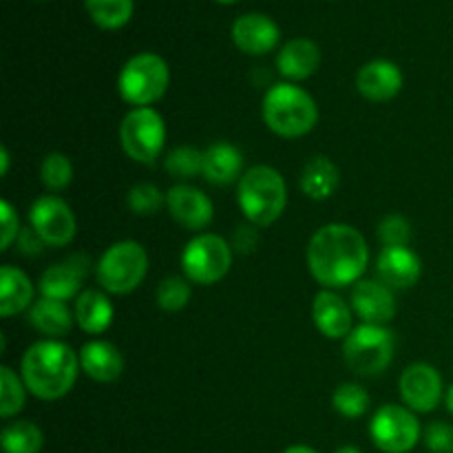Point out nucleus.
<instances>
[{"label":"nucleus","mask_w":453,"mask_h":453,"mask_svg":"<svg viewBox=\"0 0 453 453\" xmlns=\"http://www.w3.org/2000/svg\"><path fill=\"white\" fill-rule=\"evenodd\" d=\"M370 264V246L361 230L349 224H327L308 243L310 274L326 290L357 286Z\"/></svg>","instance_id":"f257e3e1"},{"label":"nucleus","mask_w":453,"mask_h":453,"mask_svg":"<svg viewBox=\"0 0 453 453\" xmlns=\"http://www.w3.org/2000/svg\"><path fill=\"white\" fill-rule=\"evenodd\" d=\"M80 370V354L56 339L29 345L20 363V376L27 389L40 401L65 398L73 389Z\"/></svg>","instance_id":"f03ea898"},{"label":"nucleus","mask_w":453,"mask_h":453,"mask_svg":"<svg viewBox=\"0 0 453 453\" xmlns=\"http://www.w3.org/2000/svg\"><path fill=\"white\" fill-rule=\"evenodd\" d=\"M264 122L274 135L296 140L317 127L319 106L305 88L295 82H279L270 87L261 104Z\"/></svg>","instance_id":"7ed1b4c3"},{"label":"nucleus","mask_w":453,"mask_h":453,"mask_svg":"<svg viewBox=\"0 0 453 453\" xmlns=\"http://www.w3.org/2000/svg\"><path fill=\"white\" fill-rule=\"evenodd\" d=\"M237 202L248 224L257 226V228H268L286 211V180L277 168L265 166V164L248 168L239 180Z\"/></svg>","instance_id":"20e7f679"},{"label":"nucleus","mask_w":453,"mask_h":453,"mask_svg":"<svg viewBox=\"0 0 453 453\" xmlns=\"http://www.w3.org/2000/svg\"><path fill=\"white\" fill-rule=\"evenodd\" d=\"M149 273V255L133 239L115 242L104 250L96 265V277L106 295H131Z\"/></svg>","instance_id":"39448f33"},{"label":"nucleus","mask_w":453,"mask_h":453,"mask_svg":"<svg viewBox=\"0 0 453 453\" xmlns=\"http://www.w3.org/2000/svg\"><path fill=\"white\" fill-rule=\"evenodd\" d=\"M168 84H171V71L166 60L149 51L137 53L127 60L118 75L119 97L133 109L153 106L155 102L162 100Z\"/></svg>","instance_id":"423d86ee"},{"label":"nucleus","mask_w":453,"mask_h":453,"mask_svg":"<svg viewBox=\"0 0 453 453\" xmlns=\"http://www.w3.org/2000/svg\"><path fill=\"white\" fill-rule=\"evenodd\" d=\"M345 365L358 376H380L394 358V334L385 326L361 323L343 341Z\"/></svg>","instance_id":"0eeeda50"},{"label":"nucleus","mask_w":453,"mask_h":453,"mask_svg":"<svg viewBox=\"0 0 453 453\" xmlns=\"http://www.w3.org/2000/svg\"><path fill=\"white\" fill-rule=\"evenodd\" d=\"M166 144V124L153 106L131 109L119 122V146L137 164L157 162Z\"/></svg>","instance_id":"6e6552de"},{"label":"nucleus","mask_w":453,"mask_h":453,"mask_svg":"<svg viewBox=\"0 0 453 453\" xmlns=\"http://www.w3.org/2000/svg\"><path fill=\"white\" fill-rule=\"evenodd\" d=\"M233 268V246L224 237L202 233L186 243L181 252L184 277L195 286H215Z\"/></svg>","instance_id":"1a4fd4ad"},{"label":"nucleus","mask_w":453,"mask_h":453,"mask_svg":"<svg viewBox=\"0 0 453 453\" xmlns=\"http://www.w3.org/2000/svg\"><path fill=\"white\" fill-rule=\"evenodd\" d=\"M370 436L383 453H410L423 438V427L405 405H383L372 416Z\"/></svg>","instance_id":"9d476101"},{"label":"nucleus","mask_w":453,"mask_h":453,"mask_svg":"<svg viewBox=\"0 0 453 453\" xmlns=\"http://www.w3.org/2000/svg\"><path fill=\"white\" fill-rule=\"evenodd\" d=\"M29 228L44 242V246L65 248L78 233L75 215L69 203L58 195H42L29 208Z\"/></svg>","instance_id":"9b49d317"},{"label":"nucleus","mask_w":453,"mask_h":453,"mask_svg":"<svg viewBox=\"0 0 453 453\" xmlns=\"http://www.w3.org/2000/svg\"><path fill=\"white\" fill-rule=\"evenodd\" d=\"M398 392L403 405L416 414H429L445 398L441 372L429 363H414L407 367L398 380Z\"/></svg>","instance_id":"f8f14e48"},{"label":"nucleus","mask_w":453,"mask_h":453,"mask_svg":"<svg viewBox=\"0 0 453 453\" xmlns=\"http://www.w3.org/2000/svg\"><path fill=\"white\" fill-rule=\"evenodd\" d=\"M166 208L173 219L186 230L202 233L215 217L211 197L190 184H177L166 193Z\"/></svg>","instance_id":"ddd939ff"},{"label":"nucleus","mask_w":453,"mask_h":453,"mask_svg":"<svg viewBox=\"0 0 453 453\" xmlns=\"http://www.w3.org/2000/svg\"><path fill=\"white\" fill-rule=\"evenodd\" d=\"M88 257L87 255H71L66 257L60 264L51 265L42 273L38 281L40 295L47 296V299H58V301H69L78 299L82 295V283L88 274Z\"/></svg>","instance_id":"4468645a"},{"label":"nucleus","mask_w":453,"mask_h":453,"mask_svg":"<svg viewBox=\"0 0 453 453\" xmlns=\"http://www.w3.org/2000/svg\"><path fill=\"white\" fill-rule=\"evenodd\" d=\"M352 305L354 314L363 323L370 326H388L396 317V299H394L392 288L385 286L379 279H361L352 288Z\"/></svg>","instance_id":"2eb2a0df"},{"label":"nucleus","mask_w":453,"mask_h":453,"mask_svg":"<svg viewBox=\"0 0 453 453\" xmlns=\"http://www.w3.org/2000/svg\"><path fill=\"white\" fill-rule=\"evenodd\" d=\"M376 274L392 290H407L420 281L423 264L410 246L383 248L376 259Z\"/></svg>","instance_id":"dca6fc26"},{"label":"nucleus","mask_w":453,"mask_h":453,"mask_svg":"<svg viewBox=\"0 0 453 453\" xmlns=\"http://www.w3.org/2000/svg\"><path fill=\"white\" fill-rule=\"evenodd\" d=\"M281 31L265 13H243L233 25V42L248 56H264L279 44Z\"/></svg>","instance_id":"f3484780"},{"label":"nucleus","mask_w":453,"mask_h":453,"mask_svg":"<svg viewBox=\"0 0 453 453\" xmlns=\"http://www.w3.org/2000/svg\"><path fill=\"white\" fill-rule=\"evenodd\" d=\"M312 321L326 339H348L354 330V310L334 290H321L312 301Z\"/></svg>","instance_id":"a211bd4d"},{"label":"nucleus","mask_w":453,"mask_h":453,"mask_svg":"<svg viewBox=\"0 0 453 453\" xmlns=\"http://www.w3.org/2000/svg\"><path fill=\"white\" fill-rule=\"evenodd\" d=\"M357 88L365 100L383 104L401 93L403 71L389 60H372L358 69Z\"/></svg>","instance_id":"6ab92c4d"},{"label":"nucleus","mask_w":453,"mask_h":453,"mask_svg":"<svg viewBox=\"0 0 453 453\" xmlns=\"http://www.w3.org/2000/svg\"><path fill=\"white\" fill-rule=\"evenodd\" d=\"M124 354L111 341H88L80 349V367L96 383H115L124 374Z\"/></svg>","instance_id":"aec40b11"},{"label":"nucleus","mask_w":453,"mask_h":453,"mask_svg":"<svg viewBox=\"0 0 453 453\" xmlns=\"http://www.w3.org/2000/svg\"><path fill=\"white\" fill-rule=\"evenodd\" d=\"M321 66V49L310 38H295L281 47L277 56V69L290 82L312 78Z\"/></svg>","instance_id":"412c9836"},{"label":"nucleus","mask_w":453,"mask_h":453,"mask_svg":"<svg viewBox=\"0 0 453 453\" xmlns=\"http://www.w3.org/2000/svg\"><path fill=\"white\" fill-rule=\"evenodd\" d=\"M243 155L237 146L228 142H217L203 150L202 177L208 184L228 186L243 177Z\"/></svg>","instance_id":"4be33fe9"},{"label":"nucleus","mask_w":453,"mask_h":453,"mask_svg":"<svg viewBox=\"0 0 453 453\" xmlns=\"http://www.w3.org/2000/svg\"><path fill=\"white\" fill-rule=\"evenodd\" d=\"M27 317H29V323L40 332V334L56 341H60L62 336L69 334L75 321V314L71 312L69 305H66L65 301L47 299V296L34 301V305L29 308Z\"/></svg>","instance_id":"5701e85b"},{"label":"nucleus","mask_w":453,"mask_h":453,"mask_svg":"<svg viewBox=\"0 0 453 453\" xmlns=\"http://www.w3.org/2000/svg\"><path fill=\"white\" fill-rule=\"evenodd\" d=\"M75 323L80 330L87 334H102L111 327L115 317V308L106 292L102 290H84L82 295L75 299L73 305Z\"/></svg>","instance_id":"b1692460"},{"label":"nucleus","mask_w":453,"mask_h":453,"mask_svg":"<svg viewBox=\"0 0 453 453\" xmlns=\"http://www.w3.org/2000/svg\"><path fill=\"white\" fill-rule=\"evenodd\" d=\"M34 305V283L16 265H3L0 270V314L4 319L29 312Z\"/></svg>","instance_id":"393cba45"},{"label":"nucleus","mask_w":453,"mask_h":453,"mask_svg":"<svg viewBox=\"0 0 453 453\" xmlns=\"http://www.w3.org/2000/svg\"><path fill=\"white\" fill-rule=\"evenodd\" d=\"M339 181L341 175L336 164L330 157H326V155H317V157H312L305 164L299 186L305 197L314 199V202H323V199L332 197L336 193Z\"/></svg>","instance_id":"a878e982"},{"label":"nucleus","mask_w":453,"mask_h":453,"mask_svg":"<svg viewBox=\"0 0 453 453\" xmlns=\"http://www.w3.org/2000/svg\"><path fill=\"white\" fill-rule=\"evenodd\" d=\"M0 445L4 453H40L44 445V434L31 420H16L4 425Z\"/></svg>","instance_id":"bb28decb"},{"label":"nucleus","mask_w":453,"mask_h":453,"mask_svg":"<svg viewBox=\"0 0 453 453\" xmlns=\"http://www.w3.org/2000/svg\"><path fill=\"white\" fill-rule=\"evenodd\" d=\"M88 16L102 29H119L133 16V0H84Z\"/></svg>","instance_id":"cd10ccee"},{"label":"nucleus","mask_w":453,"mask_h":453,"mask_svg":"<svg viewBox=\"0 0 453 453\" xmlns=\"http://www.w3.org/2000/svg\"><path fill=\"white\" fill-rule=\"evenodd\" d=\"M27 392L29 389L20 374H16L9 365L0 367V416L3 418H12L25 407Z\"/></svg>","instance_id":"c85d7f7f"},{"label":"nucleus","mask_w":453,"mask_h":453,"mask_svg":"<svg viewBox=\"0 0 453 453\" xmlns=\"http://www.w3.org/2000/svg\"><path fill=\"white\" fill-rule=\"evenodd\" d=\"M164 168L175 180H193V177L202 175L203 171V150L195 149V146H177L166 155Z\"/></svg>","instance_id":"c756f323"},{"label":"nucleus","mask_w":453,"mask_h":453,"mask_svg":"<svg viewBox=\"0 0 453 453\" xmlns=\"http://www.w3.org/2000/svg\"><path fill=\"white\" fill-rule=\"evenodd\" d=\"M372 398L367 389L358 383H343L332 394V407L345 418H361L367 414Z\"/></svg>","instance_id":"7c9ffc66"},{"label":"nucleus","mask_w":453,"mask_h":453,"mask_svg":"<svg viewBox=\"0 0 453 453\" xmlns=\"http://www.w3.org/2000/svg\"><path fill=\"white\" fill-rule=\"evenodd\" d=\"M40 180L47 186L49 190L58 193V190H65L66 186L73 181V164L66 157L65 153H49L42 159V166H40Z\"/></svg>","instance_id":"2f4dec72"},{"label":"nucleus","mask_w":453,"mask_h":453,"mask_svg":"<svg viewBox=\"0 0 453 453\" xmlns=\"http://www.w3.org/2000/svg\"><path fill=\"white\" fill-rule=\"evenodd\" d=\"M190 295H193V288H190L188 279L166 277L157 286L155 299H157V305L164 312H180V310H184L188 305Z\"/></svg>","instance_id":"473e14b6"},{"label":"nucleus","mask_w":453,"mask_h":453,"mask_svg":"<svg viewBox=\"0 0 453 453\" xmlns=\"http://www.w3.org/2000/svg\"><path fill=\"white\" fill-rule=\"evenodd\" d=\"M128 208H131L133 215L137 217H153L155 212L162 208V203H166V197L159 193V188L150 181H142V184H135L131 190H128L127 197Z\"/></svg>","instance_id":"72a5a7b5"},{"label":"nucleus","mask_w":453,"mask_h":453,"mask_svg":"<svg viewBox=\"0 0 453 453\" xmlns=\"http://www.w3.org/2000/svg\"><path fill=\"white\" fill-rule=\"evenodd\" d=\"M379 239L383 248L410 246L411 242V226L405 217L388 215L379 224Z\"/></svg>","instance_id":"f704fd0d"},{"label":"nucleus","mask_w":453,"mask_h":453,"mask_svg":"<svg viewBox=\"0 0 453 453\" xmlns=\"http://www.w3.org/2000/svg\"><path fill=\"white\" fill-rule=\"evenodd\" d=\"M425 445L432 453H453V425L442 423H429L423 432Z\"/></svg>","instance_id":"c9c22d12"},{"label":"nucleus","mask_w":453,"mask_h":453,"mask_svg":"<svg viewBox=\"0 0 453 453\" xmlns=\"http://www.w3.org/2000/svg\"><path fill=\"white\" fill-rule=\"evenodd\" d=\"M0 217H3V250H9V246H13V242H18L20 237V219H18V212L7 199L0 202Z\"/></svg>","instance_id":"e433bc0d"},{"label":"nucleus","mask_w":453,"mask_h":453,"mask_svg":"<svg viewBox=\"0 0 453 453\" xmlns=\"http://www.w3.org/2000/svg\"><path fill=\"white\" fill-rule=\"evenodd\" d=\"M257 243H259V234H257V226H237V230H234L233 234V250L242 252V255H248V252H252L257 248Z\"/></svg>","instance_id":"4c0bfd02"},{"label":"nucleus","mask_w":453,"mask_h":453,"mask_svg":"<svg viewBox=\"0 0 453 453\" xmlns=\"http://www.w3.org/2000/svg\"><path fill=\"white\" fill-rule=\"evenodd\" d=\"M18 246H20V250L25 252V255H38V252H42L44 242L34 233V228H27L25 233H20V237H18Z\"/></svg>","instance_id":"58836bf2"},{"label":"nucleus","mask_w":453,"mask_h":453,"mask_svg":"<svg viewBox=\"0 0 453 453\" xmlns=\"http://www.w3.org/2000/svg\"><path fill=\"white\" fill-rule=\"evenodd\" d=\"M0 164H3V166H0V173H3V177H4L9 173V150H7V146H3V149H0Z\"/></svg>","instance_id":"ea45409f"},{"label":"nucleus","mask_w":453,"mask_h":453,"mask_svg":"<svg viewBox=\"0 0 453 453\" xmlns=\"http://www.w3.org/2000/svg\"><path fill=\"white\" fill-rule=\"evenodd\" d=\"M281 453H319V451L312 449V447H308V445H292V447H288V449H283Z\"/></svg>","instance_id":"a19ab883"},{"label":"nucleus","mask_w":453,"mask_h":453,"mask_svg":"<svg viewBox=\"0 0 453 453\" xmlns=\"http://www.w3.org/2000/svg\"><path fill=\"white\" fill-rule=\"evenodd\" d=\"M445 407H447V411L453 416V383L447 388V392H445Z\"/></svg>","instance_id":"79ce46f5"},{"label":"nucleus","mask_w":453,"mask_h":453,"mask_svg":"<svg viewBox=\"0 0 453 453\" xmlns=\"http://www.w3.org/2000/svg\"><path fill=\"white\" fill-rule=\"evenodd\" d=\"M334 453H363L358 447H352V445H345V447H339Z\"/></svg>","instance_id":"37998d69"},{"label":"nucleus","mask_w":453,"mask_h":453,"mask_svg":"<svg viewBox=\"0 0 453 453\" xmlns=\"http://www.w3.org/2000/svg\"><path fill=\"white\" fill-rule=\"evenodd\" d=\"M217 3H224V4H230V3H237V0H217Z\"/></svg>","instance_id":"c03bdc74"}]
</instances>
